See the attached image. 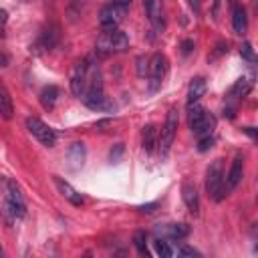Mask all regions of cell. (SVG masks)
I'll list each match as a JSON object with an SVG mask.
<instances>
[{
  "label": "cell",
  "mask_w": 258,
  "mask_h": 258,
  "mask_svg": "<svg viewBox=\"0 0 258 258\" xmlns=\"http://www.w3.org/2000/svg\"><path fill=\"white\" fill-rule=\"evenodd\" d=\"M87 71H89V59L77 61L73 64V71H71V91L75 97H81L83 87H85V79H87Z\"/></svg>",
  "instance_id": "52a82bcc"
},
{
  "label": "cell",
  "mask_w": 258,
  "mask_h": 258,
  "mask_svg": "<svg viewBox=\"0 0 258 258\" xmlns=\"http://www.w3.org/2000/svg\"><path fill=\"white\" fill-rule=\"evenodd\" d=\"M59 41V26L57 24H49L39 37V47H43L45 51H51Z\"/></svg>",
  "instance_id": "5bb4252c"
},
{
  "label": "cell",
  "mask_w": 258,
  "mask_h": 258,
  "mask_svg": "<svg viewBox=\"0 0 258 258\" xmlns=\"http://www.w3.org/2000/svg\"><path fill=\"white\" fill-rule=\"evenodd\" d=\"M244 133H248V135H250L252 139L256 137V131H254V127H246V129H244Z\"/></svg>",
  "instance_id": "8d00e7d4"
},
{
  "label": "cell",
  "mask_w": 258,
  "mask_h": 258,
  "mask_svg": "<svg viewBox=\"0 0 258 258\" xmlns=\"http://www.w3.org/2000/svg\"><path fill=\"white\" fill-rule=\"evenodd\" d=\"M85 157H87V147H85V143H73L71 147H69V151H67V161H69V168L73 170V172H77V170H81L83 168V164H85Z\"/></svg>",
  "instance_id": "8fae6325"
},
{
  "label": "cell",
  "mask_w": 258,
  "mask_h": 258,
  "mask_svg": "<svg viewBox=\"0 0 258 258\" xmlns=\"http://www.w3.org/2000/svg\"><path fill=\"white\" fill-rule=\"evenodd\" d=\"M157 145V129L155 125H145L143 127V149L149 153Z\"/></svg>",
  "instance_id": "44dd1931"
},
{
  "label": "cell",
  "mask_w": 258,
  "mask_h": 258,
  "mask_svg": "<svg viewBox=\"0 0 258 258\" xmlns=\"http://www.w3.org/2000/svg\"><path fill=\"white\" fill-rule=\"evenodd\" d=\"M212 145H214V137H212V135H208V137H200V139H198V151H202V153L208 151Z\"/></svg>",
  "instance_id": "83f0119b"
},
{
  "label": "cell",
  "mask_w": 258,
  "mask_h": 258,
  "mask_svg": "<svg viewBox=\"0 0 258 258\" xmlns=\"http://www.w3.org/2000/svg\"><path fill=\"white\" fill-rule=\"evenodd\" d=\"M192 49H194V41H190V39H188V41H184V43H182V53H184V55H190V53H192Z\"/></svg>",
  "instance_id": "d6a6232c"
},
{
  "label": "cell",
  "mask_w": 258,
  "mask_h": 258,
  "mask_svg": "<svg viewBox=\"0 0 258 258\" xmlns=\"http://www.w3.org/2000/svg\"><path fill=\"white\" fill-rule=\"evenodd\" d=\"M123 153V143H117V147H115V151L111 149V153H109V157H111V161H119V155Z\"/></svg>",
  "instance_id": "4dcf8cb0"
},
{
  "label": "cell",
  "mask_w": 258,
  "mask_h": 258,
  "mask_svg": "<svg viewBox=\"0 0 258 258\" xmlns=\"http://www.w3.org/2000/svg\"><path fill=\"white\" fill-rule=\"evenodd\" d=\"M26 129L30 131V135L35 137V139H39L45 147H53L55 141H57V133L53 131V129L45 121H41L39 117H28L26 119Z\"/></svg>",
  "instance_id": "5b68a950"
},
{
  "label": "cell",
  "mask_w": 258,
  "mask_h": 258,
  "mask_svg": "<svg viewBox=\"0 0 258 258\" xmlns=\"http://www.w3.org/2000/svg\"><path fill=\"white\" fill-rule=\"evenodd\" d=\"M232 26H234L236 35H244V32H246V28H248V16H246V10L242 6L234 8V12H232Z\"/></svg>",
  "instance_id": "2e32d148"
},
{
  "label": "cell",
  "mask_w": 258,
  "mask_h": 258,
  "mask_svg": "<svg viewBox=\"0 0 258 258\" xmlns=\"http://www.w3.org/2000/svg\"><path fill=\"white\" fill-rule=\"evenodd\" d=\"M117 4H121L123 8H129V4H131V0H115Z\"/></svg>",
  "instance_id": "d590c367"
},
{
  "label": "cell",
  "mask_w": 258,
  "mask_h": 258,
  "mask_svg": "<svg viewBox=\"0 0 258 258\" xmlns=\"http://www.w3.org/2000/svg\"><path fill=\"white\" fill-rule=\"evenodd\" d=\"M250 89H252V81H250V79H238L236 85H234L232 91H230V97H232V99H238V97L248 95Z\"/></svg>",
  "instance_id": "603a6c76"
},
{
  "label": "cell",
  "mask_w": 258,
  "mask_h": 258,
  "mask_svg": "<svg viewBox=\"0 0 258 258\" xmlns=\"http://www.w3.org/2000/svg\"><path fill=\"white\" fill-rule=\"evenodd\" d=\"M39 99H41V105H43L47 111L53 109L55 103H57V99H59V89H57L55 85L45 87V89L41 91V95H39Z\"/></svg>",
  "instance_id": "e0dca14e"
},
{
  "label": "cell",
  "mask_w": 258,
  "mask_h": 258,
  "mask_svg": "<svg viewBox=\"0 0 258 258\" xmlns=\"http://www.w3.org/2000/svg\"><path fill=\"white\" fill-rule=\"evenodd\" d=\"M53 180H55V186H57V190L61 192V196H63L64 200H69L73 206H81V204H83V196H81V194H79L69 182H64V180L59 178V176H55Z\"/></svg>",
  "instance_id": "30bf717a"
},
{
  "label": "cell",
  "mask_w": 258,
  "mask_h": 258,
  "mask_svg": "<svg viewBox=\"0 0 258 258\" xmlns=\"http://www.w3.org/2000/svg\"><path fill=\"white\" fill-rule=\"evenodd\" d=\"M155 208H157V202H151V204H143V206H139L137 210L143 212V214H151V212H155Z\"/></svg>",
  "instance_id": "1f68e13d"
},
{
  "label": "cell",
  "mask_w": 258,
  "mask_h": 258,
  "mask_svg": "<svg viewBox=\"0 0 258 258\" xmlns=\"http://www.w3.org/2000/svg\"><path fill=\"white\" fill-rule=\"evenodd\" d=\"M133 246L137 248V252H139L141 256H149V250H147V236H145L143 230H137V232L133 234Z\"/></svg>",
  "instance_id": "cb8c5ba5"
},
{
  "label": "cell",
  "mask_w": 258,
  "mask_h": 258,
  "mask_svg": "<svg viewBox=\"0 0 258 258\" xmlns=\"http://www.w3.org/2000/svg\"><path fill=\"white\" fill-rule=\"evenodd\" d=\"M168 73V57L161 55V53H155L151 59H149V71H147V77H149V89L155 91L161 81H164Z\"/></svg>",
  "instance_id": "8992f818"
},
{
  "label": "cell",
  "mask_w": 258,
  "mask_h": 258,
  "mask_svg": "<svg viewBox=\"0 0 258 258\" xmlns=\"http://www.w3.org/2000/svg\"><path fill=\"white\" fill-rule=\"evenodd\" d=\"M164 234L172 240H182L190 234V226L188 224H168L164 228Z\"/></svg>",
  "instance_id": "d6986e66"
},
{
  "label": "cell",
  "mask_w": 258,
  "mask_h": 258,
  "mask_svg": "<svg viewBox=\"0 0 258 258\" xmlns=\"http://www.w3.org/2000/svg\"><path fill=\"white\" fill-rule=\"evenodd\" d=\"M125 10H127V8H123V6L117 4V2L105 4V6L101 8V12H99V24H101L103 32H113V30H117L119 22L123 20Z\"/></svg>",
  "instance_id": "277c9868"
},
{
  "label": "cell",
  "mask_w": 258,
  "mask_h": 258,
  "mask_svg": "<svg viewBox=\"0 0 258 258\" xmlns=\"http://www.w3.org/2000/svg\"><path fill=\"white\" fill-rule=\"evenodd\" d=\"M129 49V37L123 30H113V32H101V37L97 39L95 51L97 55H111V53H123Z\"/></svg>",
  "instance_id": "7a4b0ae2"
},
{
  "label": "cell",
  "mask_w": 258,
  "mask_h": 258,
  "mask_svg": "<svg viewBox=\"0 0 258 258\" xmlns=\"http://www.w3.org/2000/svg\"><path fill=\"white\" fill-rule=\"evenodd\" d=\"M143 8H145V14L149 18V22L155 26V28H161V22H159V0H143Z\"/></svg>",
  "instance_id": "ac0fdd59"
},
{
  "label": "cell",
  "mask_w": 258,
  "mask_h": 258,
  "mask_svg": "<svg viewBox=\"0 0 258 258\" xmlns=\"http://www.w3.org/2000/svg\"><path fill=\"white\" fill-rule=\"evenodd\" d=\"M206 192L214 202H220L224 196H228L224 184V159L218 157L206 170Z\"/></svg>",
  "instance_id": "6da1fadb"
},
{
  "label": "cell",
  "mask_w": 258,
  "mask_h": 258,
  "mask_svg": "<svg viewBox=\"0 0 258 258\" xmlns=\"http://www.w3.org/2000/svg\"><path fill=\"white\" fill-rule=\"evenodd\" d=\"M182 198H184L188 210H190L194 216L200 212V196H198V190H196V186H194V182L186 180V182L182 184Z\"/></svg>",
  "instance_id": "ba28073f"
},
{
  "label": "cell",
  "mask_w": 258,
  "mask_h": 258,
  "mask_svg": "<svg viewBox=\"0 0 258 258\" xmlns=\"http://www.w3.org/2000/svg\"><path fill=\"white\" fill-rule=\"evenodd\" d=\"M242 174H244V159H242V155H236L234 157V161H232V166H230V172H228V176L224 178V184H226V192H232L238 184H240V180H242Z\"/></svg>",
  "instance_id": "9c48e42d"
},
{
  "label": "cell",
  "mask_w": 258,
  "mask_h": 258,
  "mask_svg": "<svg viewBox=\"0 0 258 258\" xmlns=\"http://www.w3.org/2000/svg\"><path fill=\"white\" fill-rule=\"evenodd\" d=\"M6 200L12 202V204H16V206L26 208L24 198H22V194H20V188H18L16 182H12V180H6Z\"/></svg>",
  "instance_id": "ffe728a7"
},
{
  "label": "cell",
  "mask_w": 258,
  "mask_h": 258,
  "mask_svg": "<svg viewBox=\"0 0 258 258\" xmlns=\"http://www.w3.org/2000/svg\"><path fill=\"white\" fill-rule=\"evenodd\" d=\"M107 125H109V119H105V121H99V123L95 125V129H97V131H103V127H107Z\"/></svg>",
  "instance_id": "e575fe53"
},
{
  "label": "cell",
  "mask_w": 258,
  "mask_h": 258,
  "mask_svg": "<svg viewBox=\"0 0 258 258\" xmlns=\"http://www.w3.org/2000/svg\"><path fill=\"white\" fill-rule=\"evenodd\" d=\"M178 123H180V117H178V109L172 107L166 115V123L161 127V133L157 137V147H159V155L166 157L170 153V147L176 139V131H178Z\"/></svg>",
  "instance_id": "3957f363"
},
{
  "label": "cell",
  "mask_w": 258,
  "mask_h": 258,
  "mask_svg": "<svg viewBox=\"0 0 258 258\" xmlns=\"http://www.w3.org/2000/svg\"><path fill=\"white\" fill-rule=\"evenodd\" d=\"M153 246H155L157 256H161V258H170V256H174V250L170 248V244H168L166 240H155Z\"/></svg>",
  "instance_id": "d4e9b609"
},
{
  "label": "cell",
  "mask_w": 258,
  "mask_h": 258,
  "mask_svg": "<svg viewBox=\"0 0 258 258\" xmlns=\"http://www.w3.org/2000/svg\"><path fill=\"white\" fill-rule=\"evenodd\" d=\"M12 113H14L12 97H10V93L6 91V87L0 83V115H2L4 119H12Z\"/></svg>",
  "instance_id": "9a60e30c"
},
{
  "label": "cell",
  "mask_w": 258,
  "mask_h": 258,
  "mask_svg": "<svg viewBox=\"0 0 258 258\" xmlns=\"http://www.w3.org/2000/svg\"><path fill=\"white\" fill-rule=\"evenodd\" d=\"M206 79H202V77H196L192 83H190V89H188V105H192V103H198L202 97H204V93H206Z\"/></svg>",
  "instance_id": "4fadbf2b"
},
{
  "label": "cell",
  "mask_w": 258,
  "mask_h": 258,
  "mask_svg": "<svg viewBox=\"0 0 258 258\" xmlns=\"http://www.w3.org/2000/svg\"><path fill=\"white\" fill-rule=\"evenodd\" d=\"M240 55H242L246 61H250V63H254V61H256V55H254V49H252V45H250V43H244V45H242Z\"/></svg>",
  "instance_id": "4316f807"
},
{
  "label": "cell",
  "mask_w": 258,
  "mask_h": 258,
  "mask_svg": "<svg viewBox=\"0 0 258 258\" xmlns=\"http://www.w3.org/2000/svg\"><path fill=\"white\" fill-rule=\"evenodd\" d=\"M147 71H149V59L147 57H137V75L147 77Z\"/></svg>",
  "instance_id": "484cf974"
},
{
  "label": "cell",
  "mask_w": 258,
  "mask_h": 258,
  "mask_svg": "<svg viewBox=\"0 0 258 258\" xmlns=\"http://www.w3.org/2000/svg\"><path fill=\"white\" fill-rule=\"evenodd\" d=\"M178 254H180V256H190V258H198V256H200V252L194 250L192 246H182V248L178 250Z\"/></svg>",
  "instance_id": "f1b7e54d"
},
{
  "label": "cell",
  "mask_w": 258,
  "mask_h": 258,
  "mask_svg": "<svg viewBox=\"0 0 258 258\" xmlns=\"http://www.w3.org/2000/svg\"><path fill=\"white\" fill-rule=\"evenodd\" d=\"M188 4H190V8L194 10V12H200V0H188Z\"/></svg>",
  "instance_id": "836d02e7"
},
{
  "label": "cell",
  "mask_w": 258,
  "mask_h": 258,
  "mask_svg": "<svg viewBox=\"0 0 258 258\" xmlns=\"http://www.w3.org/2000/svg\"><path fill=\"white\" fill-rule=\"evenodd\" d=\"M206 115H208V111L200 103L188 105V121H190V129H192V131H196V129L202 125V121L206 119Z\"/></svg>",
  "instance_id": "7c38bea8"
},
{
  "label": "cell",
  "mask_w": 258,
  "mask_h": 258,
  "mask_svg": "<svg viewBox=\"0 0 258 258\" xmlns=\"http://www.w3.org/2000/svg\"><path fill=\"white\" fill-rule=\"evenodd\" d=\"M214 127H216V119H214V115H206V119L202 121V125L196 129V131H194V133H196V137L200 139V137H208V135H212L214 133Z\"/></svg>",
  "instance_id": "7402d4cb"
},
{
  "label": "cell",
  "mask_w": 258,
  "mask_h": 258,
  "mask_svg": "<svg viewBox=\"0 0 258 258\" xmlns=\"http://www.w3.org/2000/svg\"><path fill=\"white\" fill-rule=\"evenodd\" d=\"M6 22H8V12L6 10H0V37H4Z\"/></svg>",
  "instance_id": "f546056e"
}]
</instances>
